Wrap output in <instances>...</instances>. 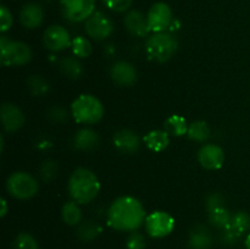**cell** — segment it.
Listing matches in <instances>:
<instances>
[{"mask_svg":"<svg viewBox=\"0 0 250 249\" xmlns=\"http://www.w3.org/2000/svg\"><path fill=\"white\" fill-rule=\"evenodd\" d=\"M211 233L203 225H197L193 227L189 233V247L192 249H210L212 247Z\"/></svg>","mask_w":250,"mask_h":249,"instance_id":"obj_18","label":"cell"},{"mask_svg":"<svg viewBox=\"0 0 250 249\" xmlns=\"http://www.w3.org/2000/svg\"><path fill=\"white\" fill-rule=\"evenodd\" d=\"M178 49V42L175 36L168 32H158L148 36L146 42V51L148 58L155 62H166Z\"/></svg>","mask_w":250,"mask_h":249,"instance_id":"obj_3","label":"cell"},{"mask_svg":"<svg viewBox=\"0 0 250 249\" xmlns=\"http://www.w3.org/2000/svg\"><path fill=\"white\" fill-rule=\"evenodd\" d=\"M14 249H39V246L31 234L22 232L15 238Z\"/></svg>","mask_w":250,"mask_h":249,"instance_id":"obj_30","label":"cell"},{"mask_svg":"<svg viewBox=\"0 0 250 249\" xmlns=\"http://www.w3.org/2000/svg\"><path fill=\"white\" fill-rule=\"evenodd\" d=\"M39 173H41V177L44 181L49 182V181L54 180L56 177V173H58V165H56L55 161L53 160H45L42 164L41 168H39Z\"/></svg>","mask_w":250,"mask_h":249,"instance_id":"obj_31","label":"cell"},{"mask_svg":"<svg viewBox=\"0 0 250 249\" xmlns=\"http://www.w3.org/2000/svg\"><path fill=\"white\" fill-rule=\"evenodd\" d=\"M44 19V12L41 5L36 2H28L22 7L20 12V21L22 26L28 29H34L41 26Z\"/></svg>","mask_w":250,"mask_h":249,"instance_id":"obj_17","label":"cell"},{"mask_svg":"<svg viewBox=\"0 0 250 249\" xmlns=\"http://www.w3.org/2000/svg\"><path fill=\"white\" fill-rule=\"evenodd\" d=\"M164 128L171 136L181 137L187 133L188 124L185 117L180 116V115H171L170 117L166 119Z\"/></svg>","mask_w":250,"mask_h":249,"instance_id":"obj_23","label":"cell"},{"mask_svg":"<svg viewBox=\"0 0 250 249\" xmlns=\"http://www.w3.org/2000/svg\"><path fill=\"white\" fill-rule=\"evenodd\" d=\"M146 228L150 237L163 238L168 236L175 228V220L166 211H153L146 219Z\"/></svg>","mask_w":250,"mask_h":249,"instance_id":"obj_9","label":"cell"},{"mask_svg":"<svg viewBox=\"0 0 250 249\" xmlns=\"http://www.w3.org/2000/svg\"><path fill=\"white\" fill-rule=\"evenodd\" d=\"M103 4L115 12H125L131 7L132 0H102Z\"/></svg>","mask_w":250,"mask_h":249,"instance_id":"obj_32","label":"cell"},{"mask_svg":"<svg viewBox=\"0 0 250 249\" xmlns=\"http://www.w3.org/2000/svg\"><path fill=\"white\" fill-rule=\"evenodd\" d=\"M170 134L166 131H161V129H154L150 131L148 134H146L143 138L144 143L148 146L150 150L159 153V151L165 150L170 143Z\"/></svg>","mask_w":250,"mask_h":249,"instance_id":"obj_19","label":"cell"},{"mask_svg":"<svg viewBox=\"0 0 250 249\" xmlns=\"http://www.w3.org/2000/svg\"><path fill=\"white\" fill-rule=\"evenodd\" d=\"M71 48H72L73 54L81 59L88 58L92 54V44H90V42L87 38L82 36L75 37L72 39Z\"/></svg>","mask_w":250,"mask_h":249,"instance_id":"obj_28","label":"cell"},{"mask_svg":"<svg viewBox=\"0 0 250 249\" xmlns=\"http://www.w3.org/2000/svg\"><path fill=\"white\" fill-rule=\"evenodd\" d=\"M239 238H241V237L237 233H234V232L229 228H225L224 232L221 233V236H220V241H221V243L225 244V246H234V244L238 242Z\"/></svg>","mask_w":250,"mask_h":249,"instance_id":"obj_36","label":"cell"},{"mask_svg":"<svg viewBox=\"0 0 250 249\" xmlns=\"http://www.w3.org/2000/svg\"><path fill=\"white\" fill-rule=\"evenodd\" d=\"M49 114H50L49 117L55 122H63L67 119V112L63 107H54V109L50 110Z\"/></svg>","mask_w":250,"mask_h":249,"instance_id":"obj_37","label":"cell"},{"mask_svg":"<svg viewBox=\"0 0 250 249\" xmlns=\"http://www.w3.org/2000/svg\"><path fill=\"white\" fill-rule=\"evenodd\" d=\"M0 23H1V27H0V31L4 33V32L9 31L12 26V16L11 12L7 10L6 6L2 5L0 7Z\"/></svg>","mask_w":250,"mask_h":249,"instance_id":"obj_34","label":"cell"},{"mask_svg":"<svg viewBox=\"0 0 250 249\" xmlns=\"http://www.w3.org/2000/svg\"><path fill=\"white\" fill-rule=\"evenodd\" d=\"M60 7L66 20L82 22L94 12L95 0H60Z\"/></svg>","mask_w":250,"mask_h":249,"instance_id":"obj_8","label":"cell"},{"mask_svg":"<svg viewBox=\"0 0 250 249\" xmlns=\"http://www.w3.org/2000/svg\"><path fill=\"white\" fill-rule=\"evenodd\" d=\"M127 249H146V242L143 234L138 232H132L126 242Z\"/></svg>","mask_w":250,"mask_h":249,"instance_id":"obj_33","label":"cell"},{"mask_svg":"<svg viewBox=\"0 0 250 249\" xmlns=\"http://www.w3.org/2000/svg\"><path fill=\"white\" fill-rule=\"evenodd\" d=\"M71 114L78 124H93L103 119L104 106L94 95L82 94L71 105Z\"/></svg>","mask_w":250,"mask_h":249,"instance_id":"obj_4","label":"cell"},{"mask_svg":"<svg viewBox=\"0 0 250 249\" xmlns=\"http://www.w3.org/2000/svg\"><path fill=\"white\" fill-rule=\"evenodd\" d=\"M198 160L204 168L217 170L225 161V153L216 144H205L198 151Z\"/></svg>","mask_w":250,"mask_h":249,"instance_id":"obj_12","label":"cell"},{"mask_svg":"<svg viewBox=\"0 0 250 249\" xmlns=\"http://www.w3.org/2000/svg\"><path fill=\"white\" fill-rule=\"evenodd\" d=\"M60 68L63 72V75L67 76L68 78H72V80L80 78L83 72L82 63L80 62L78 59L72 58V56L63 58L60 62Z\"/></svg>","mask_w":250,"mask_h":249,"instance_id":"obj_26","label":"cell"},{"mask_svg":"<svg viewBox=\"0 0 250 249\" xmlns=\"http://www.w3.org/2000/svg\"><path fill=\"white\" fill-rule=\"evenodd\" d=\"M43 42L45 48L54 53L65 50L72 44L67 29L59 24H53L45 29L43 34Z\"/></svg>","mask_w":250,"mask_h":249,"instance_id":"obj_11","label":"cell"},{"mask_svg":"<svg viewBox=\"0 0 250 249\" xmlns=\"http://www.w3.org/2000/svg\"><path fill=\"white\" fill-rule=\"evenodd\" d=\"M1 216L4 217L5 215H6V212H7V203H6V200L4 199V198H1Z\"/></svg>","mask_w":250,"mask_h":249,"instance_id":"obj_38","label":"cell"},{"mask_svg":"<svg viewBox=\"0 0 250 249\" xmlns=\"http://www.w3.org/2000/svg\"><path fill=\"white\" fill-rule=\"evenodd\" d=\"M227 228L232 229L234 233L238 234L239 237L243 236L244 233L250 231V216L246 211H237L233 212L231 216V221Z\"/></svg>","mask_w":250,"mask_h":249,"instance_id":"obj_22","label":"cell"},{"mask_svg":"<svg viewBox=\"0 0 250 249\" xmlns=\"http://www.w3.org/2000/svg\"><path fill=\"white\" fill-rule=\"evenodd\" d=\"M246 247H247V249H250V232L246 238Z\"/></svg>","mask_w":250,"mask_h":249,"instance_id":"obj_39","label":"cell"},{"mask_svg":"<svg viewBox=\"0 0 250 249\" xmlns=\"http://www.w3.org/2000/svg\"><path fill=\"white\" fill-rule=\"evenodd\" d=\"M146 219L143 204L133 197L117 198L107 210V224L117 231H136L146 222Z\"/></svg>","mask_w":250,"mask_h":249,"instance_id":"obj_1","label":"cell"},{"mask_svg":"<svg viewBox=\"0 0 250 249\" xmlns=\"http://www.w3.org/2000/svg\"><path fill=\"white\" fill-rule=\"evenodd\" d=\"M225 207V198L220 193H212L207 198L208 211L217 209V208Z\"/></svg>","mask_w":250,"mask_h":249,"instance_id":"obj_35","label":"cell"},{"mask_svg":"<svg viewBox=\"0 0 250 249\" xmlns=\"http://www.w3.org/2000/svg\"><path fill=\"white\" fill-rule=\"evenodd\" d=\"M187 136L189 137L192 141L194 142H203L208 141L211 136V131H210L209 124L205 121H195L188 126Z\"/></svg>","mask_w":250,"mask_h":249,"instance_id":"obj_25","label":"cell"},{"mask_svg":"<svg viewBox=\"0 0 250 249\" xmlns=\"http://www.w3.org/2000/svg\"><path fill=\"white\" fill-rule=\"evenodd\" d=\"M32 50L26 43L0 37V61L4 66H22L29 62Z\"/></svg>","mask_w":250,"mask_h":249,"instance_id":"obj_5","label":"cell"},{"mask_svg":"<svg viewBox=\"0 0 250 249\" xmlns=\"http://www.w3.org/2000/svg\"><path fill=\"white\" fill-rule=\"evenodd\" d=\"M28 88L33 95H44L49 90V83L43 77L33 75L28 78Z\"/></svg>","mask_w":250,"mask_h":249,"instance_id":"obj_29","label":"cell"},{"mask_svg":"<svg viewBox=\"0 0 250 249\" xmlns=\"http://www.w3.org/2000/svg\"><path fill=\"white\" fill-rule=\"evenodd\" d=\"M85 33L95 41H104L114 32V23L107 15L102 11H94L84 23Z\"/></svg>","mask_w":250,"mask_h":249,"instance_id":"obj_7","label":"cell"},{"mask_svg":"<svg viewBox=\"0 0 250 249\" xmlns=\"http://www.w3.org/2000/svg\"><path fill=\"white\" fill-rule=\"evenodd\" d=\"M6 189L10 195L16 199H29L38 193L39 183L28 172L17 171L9 176L6 181Z\"/></svg>","mask_w":250,"mask_h":249,"instance_id":"obj_6","label":"cell"},{"mask_svg":"<svg viewBox=\"0 0 250 249\" xmlns=\"http://www.w3.org/2000/svg\"><path fill=\"white\" fill-rule=\"evenodd\" d=\"M125 27L131 34L136 37H146L151 32L148 17L141 11L132 10L125 16Z\"/></svg>","mask_w":250,"mask_h":249,"instance_id":"obj_15","label":"cell"},{"mask_svg":"<svg viewBox=\"0 0 250 249\" xmlns=\"http://www.w3.org/2000/svg\"><path fill=\"white\" fill-rule=\"evenodd\" d=\"M231 216L232 214L227 210L226 207L217 208V209L210 210L209 211L210 224L220 229H225L229 227V221H231Z\"/></svg>","mask_w":250,"mask_h":249,"instance_id":"obj_27","label":"cell"},{"mask_svg":"<svg viewBox=\"0 0 250 249\" xmlns=\"http://www.w3.org/2000/svg\"><path fill=\"white\" fill-rule=\"evenodd\" d=\"M146 17H148L149 26H150L153 33L167 32L173 21L172 11H171L170 6L165 2H155L149 9Z\"/></svg>","mask_w":250,"mask_h":249,"instance_id":"obj_10","label":"cell"},{"mask_svg":"<svg viewBox=\"0 0 250 249\" xmlns=\"http://www.w3.org/2000/svg\"><path fill=\"white\" fill-rule=\"evenodd\" d=\"M100 190V182L95 173L88 168H76L68 180V192L73 202L88 204L97 198Z\"/></svg>","mask_w":250,"mask_h":249,"instance_id":"obj_2","label":"cell"},{"mask_svg":"<svg viewBox=\"0 0 250 249\" xmlns=\"http://www.w3.org/2000/svg\"><path fill=\"white\" fill-rule=\"evenodd\" d=\"M0 117H1L2 126L7 132L19 131L24 124V115L22 110L11 103H4L1 105Z\"/></svg>","mask_w":250,"mask_h":249,"instance_id":"obj_13","label":"cell"},{"mask_svg":"<svg viewBox=\"0 0 250 249\" xmlns=\"http://www.w3.org/2000/svg\"><path fill=\"white\" fill-rule=\"evenodd\" d=\"M110 75L114 82L121 87L133 85L137 81V71L131 62L117 61L111 66Z\"/></svg>","mask_w":250,"mask_h":249,"instance_id":"obj_14","label":"cell"},{"mask_svg":"<svg viewBox=\"0 0 250 249\" xmlns=\"http://www.w3.org/2000/svg\"><path fill=\"white\" fill-rule=\"evenodd\" d=\"M114 144L119 151L124 154H133L139 149L138 134L132 129H121L114 136Z\"/></svg>","mask_w":250,"mask_h":249,"instance_id":"obj_16","label":"cell"},{"mask_svg":"<svg viewBox=\"0 0 250 249\" xmlns=\"http://www.w3.org/2000/svg\"><path fill=\"white\" fill-rule=\"evenodd\" d=\"M73 144L76 148L82 149V150H92V149L97 148L99 144V136L93 129L82 128L75 134Z\"/></svg>","mask_w":250,"mask_h":249,"instance_id":"obj_20","label":"cell"},{"mask_svg":"<svg viewBox=\"0 0 250 249\" xmlns=\"http://www.w3.org/2000/svg\"><path fill=\"white\" fill-rule=\"evenodd\" d=\"M76 232H77V237L81 241L90 242L94 241L97 237L100 236V233L103 232V228L94 220H87V221L78 225V228Z\"/></svg>","mask_w":250,"mask_h":249,"instance_id":"obj_21","label":"cell"},{"mask_svg":"<svg viewBox=\"0 0 250 249\" xmlns=\"http://www.w3.org/2000/svg\"><path fill=\"white\" fill-rule=\"evenodd\" d=\"M61 216H62L65 224H67L68 226H77V225H80L81 220H82V211H81V208L78 207V203H65L62 210H61Z\"/></svg>","mask_w":250,"mask_h":249,"instance_id":"obj_24","label":"cell"}]
</instances>
